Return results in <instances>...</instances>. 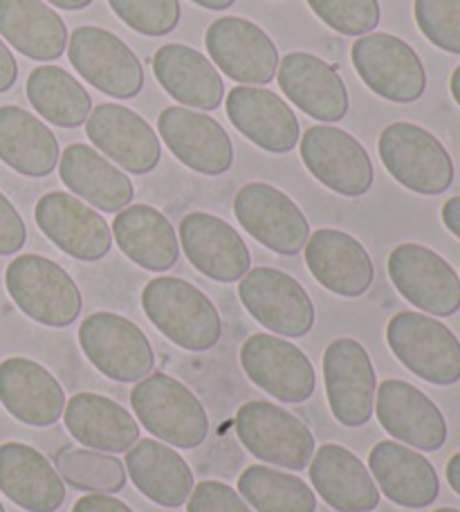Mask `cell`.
Returning <instances> with one entry per match:
<instances>
[{
    "mask_svg": "<svg viewBox=\"0 0 460 512\" xmlns=\"http://www.w3.org/2000/svg\"><path fill=\"white\" fill-rule=\"evenodd\" d=\"M142 308L149 322L184 351H211L223 337V319L216 306L184 279H151L142 290Z\"/></svg>",
    "mask_w": 460,
    "mask_h": 512,
    "instance_id": "6da1fadb",
    "label": "cell"
},
{
    "mask_svg": "<svg viewBox=\"0 0 460 512\" xmlns=\"http://www.w3.org/2000/svg\"><path fill=\"white\" fill-rule=\"evenodd\" d=\"M131 405L146 432L178 450H196L207 441L209 416L187 384L151 373L131 391Z\"/></svg>",
    "mask_w": 460,
    "mask_h": 512,
    "instance_id": "7a4b0ae2",
    "label": "cell"
},
{
    "mask_svg": "<svg viewBox=\"0 0 460 512\" xmlns=\"http://www.w3.org/2000/svg\"><path fill=\"white\" fill-rule=\"evenodd\" d=\"M5 288L32 322L50 328L75 324L84 308L75 279L41 254L16 256L5 270Z\"/></svg>",
    "mask_w": 460,
    "mask_h": 512,
    "instance_id": "3957f363",
    "label": "cell"
},
{
    "mask_svg": "<svg viewBox=\"0 0 460 512\" xmlns=\"http://www.w3.org/2000/svg\"><path fill=\"white\" fill-rule=\"evenodd\" d=\"M377 151L391 178L413 194L440 196L454 185L452 155L436 135L418 124H389L380 133Z\"/></svg>",
    "mask_w": 460,
    "mask_h": 512,
    "instance_id": "277c9868",
    "label": "cell"
},
{
    "mask_svg": "<svg viewBox=\"0 0 460 512\" xmlns=\"http://www.w3.org/2000/svg\"><path fill=\"white\" fill-rule=\"evenodd\" d=\"M386 344L404 367L436 387L460 380V342L436 317L404 310L386 324Z\"/></svg>",
    "mask_w": 460,
    "mask_h": 512,
    "instance_id": "5b68a950",
    "label": "cell"
},
{
    "mask_svg": "<svg viewBox=\"0 0 460 512\" xmlns=\"http://www.w3.org/2000/svg\"><path fill=\"white\" fill-rule=\"evenodd\" d=\"M236 434L254 459L292 472L306 470L315 454V436L306 423L279 405L250 400L236 411Z\"/></svg>",
    "mask_w": 460,
    "mask_h": 512,
    "instance_id": "8992f818",
    "label": "cell"
},
{
    "mask_svg": "<svg viewBox=\"0 0 460 512\" xmlns=\"http://www.w3.org/2000/svg\"><path fill=\"white\" fill-rule=\"evenodd\" d=\"M79 344L92 367L115 382H140L155 369L149 337L117 313H92L79 326Z\"/></svg>",
    "mask_w": 460,
    "mask_h": 512,
    "instance_id": "52a82bcc",
    "label": "cell"
},
{
    "mask_svg": "<svg viewBox=\"0 0 460 512\" xmlns=\"http://www.w3.org/2000/svg\"><path fill=\"white\" fill-rule=\"evenodd\" d=\"M351 59L364 84L386 102L413 104L425 95V66L418 52L398 36L364 34L353 43Z\"/></svg>",
    "mask_w": 460,
    "mask_h": 512,
    "instance_id": "ba28073f",
    "label": "cell"
},
{
    "mask_svg": "<svg viewBox=\"0 0 460 512\" xmlns=\"http://www.w3.org/2000/svg\"><path fill=\"white\" fill-rule=\"evenodd\" d=\"M68 59L99 93L133 99L144 88V66L137 54L104 27L86 25L70 34Z\"/></svg>",
    "mask_w": 460,
    "mask_h": 512,
    "instance_id": "9c48e42d",
    "label": "cell"
},
{
    "mask_svg": "<svg viewBox=\"0 0 460 512\" xmlns=\"http://www.w3.org/2000/svg\"><path fill=\"white\" fill-rule=\"evenodd\" d=\"M301 160L321 185L344 198H360L373 187L371 155L344 128L310 126L301 137Z\"/></svg>",
    "mask_w": 460,
    "mask_h": 512,
    "instance_id": "30bf717a",
    "label": "cell"
},
{
    "mask_svg": "<svg viewBox=\"0 0 460 512\" xmlns=\"http://www.w3.org/2000/svg\"><path fill=\"white\" fill-rule=\"evenodd\" d=\"M238 297L256 322L279 337H306L315 326V304L301 283L276 268H254L238 283Z\"/></svg>",
    "mask_w": 460,
    "mask_h": 512,
    "instance_id": "8fae6325",
    "label": "cell"
},
{
    "mask_svg": "<svg viewBox=\"0 0 460 512\" xmlns=\"http://www.w3.org/2000/svg\"><path fill=\"white\" fill-rule=\"evenodd\" d=\"M241 367L256 387L283 405H301L317 387V373L308 355L279 335L247 337L241 346Z\"/></svg>",
    "mask_w": 460,
    "mask_h": 512,
    "instance_id": "7c38bea8",
    "label": "cell"
},
{
    "mask_svg": "<svg viewBox=\"0 0 460 512\" xmlns=\"http://www.w3.org/2000/svg\"><path fill=\"white\" fill-rule=\"evenodd\" d=\"M389 277L400 295L436 317L460 310V279L438 252L418 243H402L389 254Z\"/></svg>",
    "mask_w": 460,
    "mask_h": 512,
    "instance_id": "4fadbf2b",
    "label": "cell"
},
{
    "mask_svg": "<svg viewBox=\"0 0 460 512\" xmlns=\"http://www.w3.org/2000/svg\"><path fill=\"white\" fill-rule=\"evenodd\" d=\"M234 214L252 239L276 254H299L310 239V225L301 207L265 182H250L238 191Z\"/></svg>",
    "mask_w": 460,
    "mask_h": 512,
    "instance_id": "5bb4252c",
    "label": "cell"
},
{
    "mask_svg": "<svg viewBox=\"0 0 460 512\" xmlns=\"http://www.w3.org/2000/svg\"><path fill=\"white\" fill-rule=\"evenodd\" d=\"M205 45L211 61L243 86H265L279 70V50L259 25L241 16H223L209 25Z\"/></svg>",
    "mask_w": 460,
    "mask_h": 512,
    "instance_id": "9a60e30c",
    "label": "cell"
},
{
    "mask_svg": "<svg viewBox=\"0 0 460 512\" xmlns=\"http://www.w3.org/2000/svg\"><path fill=\"white\" fill-rule=\"evenodd\" d=\"M324 384L330 411L339 425L364 427L373 416L377 378L373 360L364 346L339 337L324 353Z\"/></svg>",
    "mask_w": 460,
    "mask_h": 512,
    "instance_id": "2e32d148",
    "label": "cell"
},
{
    "mask_svg": "<svg viewBox=\"0 0 460 512\" xmlns=\"http://www.w3.org/2000/svg\"><path fill=\"white\" fill-rule=\"evenodd\" d=\"M39 230L77 261H101L113 248V232L97 209L68 191H50L34 207Z\"/></svg>",
    "mask_w": 460,
    "mask_h": 512,
    "instance_id": "e0dca14e",
    "label": "cell"
},
{
    "mask_svg": "<svg viewBox=\"0 0 460 512\" xmlns=\"http://www.w3.org/2000/svg\"><path fill=\"white\" fill-rule=\"evenodd\" d=\"M88 140L101 155L135 176H146L162 160V144L153 126L122 104H99L86 120Z\"/></svg>",
    "mask_w": 460,
    "mask_h": 512,
    "instance_id": "ac0fdd59",
    "label": "cell"
},
{
    "mask_svg": "<svg viewBox=\"0 0 460 512\" xmlns=\"http://www.w3.org/2000/svg\"><path fill=\"white\" fill-rule=\"evenodd\" d=\"M158 131L169 151L202 176H223L234 164L232 137L214 117L193 108H164L158 120Z\"/></svg>",
    "mask_w": 460,
    "mask_h": 512,
    "instance_id": "d6986e66",
    "label": "cell"
},
{
    "mask_svg": "<svg viewBox=\"0 0 460 512\" xmlns=\"http://www.w3.org/2000/svg\"><path fill=\"white\" fill-rule=\"evenodd\" d=\"M375 414L395 441L422 452H436L447 441V420L427 393L404 380L377 384Z\"/></svg>",
    "mask_w": 460,
    "mask_h": 512,
    "instance_id": "ffe728a7",
    "label": "cell"
},
{
    "mask_svg": "<svg viewBox=\"0 0 460 512\" xmlns=\"http://www.w3.org/2000/svg\"><path fill=\"white\" fill-rule=\"evenodd\" d=\"M180 245L193 268L218 283L241 281L252 265L243 236L223 218L191 212L180 221Z\"/></svg>",
    "mask_w": 460,
    "mask_h": 512,
    "instance_id": "44dd1931",
    "label": "cell"
},
{
    "mask_svg": "<svg viewBox=\"0 0 460 512\" xmlns=\"http://www.w3.org/2000/svg\"><path fill=\"white\" fill-rule=\"evenodd\" d=\"M276 79L283 88L285 97L303 113L319 122H342L351 99L344 79L339 77L335 66H330L317 54L290 52L279 61Z\"/></svg>",
    "mask_w": 460,
    "mask_h": 512,
    "instance_id": "7402d4cb",
    "label": "cell"
},
{
    "mask_svg": "<svg viewBox=\"0 0 460 512\" xmlns=\"http://www.w3.org/2000/svg\"><path fill=\"white\" fill-rule=\"evenodd\" d=\"M306 265L326 290L362 297L375 281V265L364 245L342 230H317L306 243Z\"/></svg>",
    "mask_w": 460,
    "mask_h": 512,
    "instance_id": "603a6c76",
    "label": "cell"
},
{
    "mask_svg": "<svg viewBox=\"0 0 460 512\" xmlns=\"http://www.w3.org/2000/svg\"><path fill=\"white\" fill-rule=\"evenodd\" d=\"M227 117L238 133L268 153H290L301 140L297 115L268 88L238 86L229 90Z\"/></svg>",
    "mask_w": 460,
    "mask_h": 512,
    "instance_id": "cb8c5ba5",
    "label": "cell"
},
{
    "mask_svg": "<svg viewBox=\"0 0 460 512\" xmlns=\"http://www.w3.org/2000/svg\"><path fill=\"white\" fill-rule=\"evenodd\" d=\"M368 472L382 495L402 508H427L440 495V481L431 461L398 441H382L373 447L368 454Z\"/></svg>",
    "mask_w": 460,
    "mask_h": 512,
    "instance_id": "d4e9b609",
    "label": "cell"
},
{
    "mask_svg": "<svg viewBox=\"0 0 460 512\" xmlns=\"http://www.w3.org/2000/svg\"><path fill=\"white\" fill-rule=\"evenodd\" d=\"M0 402L23 425L50 427L63 416L66 391L43 364L7 358L0 362Z\"/></svg>",
    "mask_w": 460,
    "mask_h": 512,
    "instance_id": "484cf974",
    "label": "cell"
},
{
    "mask_svg": "<svg viewBox=\"0 0 460 512\" xmlns=\"http://www.w3.org/2000/svg\"><path fill=\"white\" fill-rule=\"evenodd\" d=\"M0 492L27 512H57L66 481L39 450L12 441L0 445Z\"/></svg>",
    "mask_w": 460,
    "mask_h": 512,
    "instance_id": "4316f807",
    "label": "cell"
},
{
    "mask_svg": "<svg viewBox=\"0 0 460 512\" xmlns=\"http://www.w3.org/2000/svg\"><path fill=\"white\" fill-rule=\"evenodd\" d=\"M310 481L317 495L337 512H373L380 488L366 465L342 445L326 443L310 461Z\"/></svg>",
    "mask_w": 460,
    "mask_h": 512,
    "instance_id": "83f0119b",
    "label": "cell"
},
{
    "mask_svg": "<svg viewBox=\"0 0 460 512\" xmlns=\"http://www.w3.org/2000/svg\"><path fill=\"white\" fill-rule=\"evenodd\" d=\"M59 176L72 194L99 212L117 214L131 205V178L88 144H70L59 158Z\"/></svg>",
    "mask_w": 460,
    "mask_h": 512,
    "instance_id": "f1b7e54d",
    "label": "cell"
},
{
    "mask_svg": "<svg viewBox=\"0 0 460 512\" xmlns=\"http://www.w3.org/2000/svg\"><path fill=\"white\" fill-rule=\"evenodd\" d=\"M153 75L182 106L216 111L225 99V84L218 68L209 57L189 45H162L153 57Z\"/></svg>",
    "mask_w": 460,
    "mask_h": 512,
    "instance_id": "f546056e",
    "label": "cell"
},
{
    "mask_svg": "<svg viewBox=\"0 0 460 512\" xmlns=\"http://www.w3.org/2000/svg\"><path fill=\"white\" fill-rule=\"evenodd\" d=\"M63 423L75 441L97 452H128L140 441V423L99 393H75L63 409Z\"/></svg>",
    "mask_w": 460,
    "mask_h": 512,
    "instance_id": "4dcf8cb0",
    "label": "cell"
},
{
    "mask_svg": "<svg viewBox=\"0 0 460 512\" xmlns=\"http://www.w3.org/2000/svg\"><path fill=\"white\" fill-rule=\"evenodd\" d=\"M126 474L142 495L162 508H180L193 492L189 463L162 441L140 438L126 452Z\"/></svg>",
    "mask_w": 460,
    "mask_h": 512,
    "instance_id": "1f68e13d",
    "label": "cell"
},
{
    "mask_svg": "<svg viewBox=\"0 0 460 512\" xmlns=\"http://www.w3.org/2000/svg\"><path fill=\"white\" fill-rule=\"evenodd\" d=\"M113 236L119 250L149 272H167L180 259L176 227L151 205L124 207L113 221Z\"/></svg>",
    "mask_w": 460,
    "mask_h": 512,
    "instance_id": "d6a6232c",
    "label": "cell"
},
{
    "mask_svg": "<svg viewBox=\"0 0 460 512\" xmlns=\"http://www.w3.org/2000/svg\"><path fill=\"white\" fill-rule=\"evenodd\" d=\"M0 34L34 61H57L68 45L66 23L43 0H0Z\"/></svg>",
    "mask_w": 460,
    "mask_h": 512,
    "instance_id": "836d02e7",
    "label": "cell"
},
{
    "mask_svg": "<svg viewBox=\"0 0 460 512\" xmlns=\"http://www.w3.org/2000/svg\"><path fill=\"white\" fill-rule=\"evenodd\" d=\"M59 142L39 117L21 106H0V160L27 178H45L59 164Z\"/></svg>",
    "mask_w": 460,
    "mask_h": 512,
    "instance_id": "e575fe53",
    "label": "cell"
},
{
    "mask_svg": "<svg viewBox=\"0 0 460 512\" xmlns=\"http://www.w3.org/2000/svg\"><path fill=\"white\" fill-rule=\"evenodd\" d=\"M27 99L45 122L79 128L92 111L88 90L59 66H39L27 77Z\"/></svg>",
    "mask_w": 460,
    "mask_h": 512,
    "instance_id": "d590c367",
    "label": "cell"
},
{
    "mask_svg": "<svg viewBox=\"0 0 460 512\" xmlns=\"http://www.w3.org/2000/svg\"><path fill=\"white\" fill-rule=\"evenodd\" d=\"M238 492L256 512H315L317 495L294 474L250 465L238 477Z\"/></svg>",
    "mask_w": 460,
    "mask_h": 512,
    "instance_id": "8d00e7d4",
    "label": "cell"
},
{
    "mask_svg": "<svg viewBox=\"0 0 460 512\" xmlns=\"http://www.w3.org/2000/svg\"><path fill=\"white\" fill-rule=\"evenodd\" d=\"M57 468L61 479L68 486L84 492H110L124 490L128 474L122 461L104 452H90L81 447H68L57 456Z\"/></svg>",
    "mask_w": 460,
    "mask_h": 512,
    "instance_id": "74e56055",
    "label": "cell"
},
{
    "mask_svg": "<svg viewBox=\"0 0 460 512\" xmlns=\"http://www.w3.org/2000/svg\"><path fill=\"white\" fill-rule=\"evenodd\" d=\"M308 5L330 30L344 36L371 34L382 18L377 0H308Z\"/></svg>",
    "mask_w": 460,
    "mask_h": 512,
    "instance_id": "f35d334b",
    "label": "cell"
},
{
    "mask_svg": "<svg viewBox=\"0 0 460 512\" xmlns=\"http://www.w3.org/2000/svg\"><path fill=\"white\" fill-rule=\"evenodd\" d=\"M122 21L144 36H167L182 16L180 0H108Z\"/></svg>",
    "mask_w": 460,
    "mask_h": 512,
    "instance_id": "ab89813d",
    "label": "cell"
},
{
    "mask_svg": "<svg viewBox=\"0 0 460 512\" xmlns=\"http://www.w3.org/2000/svg\"><path fill=\"white\" fill-rule=\"evenodd\" d=\"M413 14L429 43L449 54H460V0H416Z\"/></svg>",
    "mask_w": 460,
    "mask_h": 512,
    "instance_id": "60d3db41",
    "label": "cell"
},
{
    "mask_svg": "<svg viewBox=\"0 0 460 512\" xmlns=\"http://www.w3.org/2000/svg\"><path fill=\"white\" fill-rule=\"evenodd\" d=\"M187 512H254L250 504L223 481H200L193 486Z\"/></svg>",
    "mask_w": 460,
    "mask_h": 512,
    "instance_id": "b9f144b4",
    "label": "cell"
},
{
    "mask_svg": "<svg viewBox=\"0 0 460 512\" xmlns=\"http://www.w3.org/2000/svg\"><path fill=\"white\" fill-rule=\"evenodd\" d=\"M27 227L23 216L5 194H0V256H12L23 250Z\"/></svg>",
    "mask_w": 460,
    "mask_h": 512,
    "instance_id": "7bdbcfd3",
    "label": "cell"
},
{
    "mask_svg": "<svg viewBox=\"0 0 460 512\" xmlns=\"http://www.w3.org/2000/svg\"><path fill=\"white\" fill-rule=\"evenodd\" d=\"M72 512H135V510L128 508L124 501L95 492V495H84L81 499H77Z\"/></svg>",
    "mask_w": 460,
    "mask_h": 512,
    "instance_id": "ee69618b",
    "label": "cell"
},
{
    "mask_svg": "<svg viewBox=\"0 0 460 512\" xmlns=\"http://www.w3.org/2000/svg\"><path fill=\"white\" fill-rule=\"evenodd\" d=\"M16 79H18V63L14 59L12 50H9L5 41L0 39V93H7L9 88H14Z\"/></svg>",
    "mask_w": 460,
    "mask_h": 512,
    "instance_id": "f6af8a7d",
    "label": "cell"
},
{
    "mask_svg": "<svg viewBox=\"0 0 460 512\" xmlns=\"http://www.w3.org/2000/svg\"><path fill=\"white\" fill-rule=\"evenodd\" d=\"M440 216H443V223L447 230L452 232L456 239H460V196L449 198L443 205V212H440Z\"/></svg>",
    "mask_w": 460,
    "mask_h": 512,
    "instance_id": "bcb514c9",
    "label": "cell"
},
{
    "mask_svg": "<svg viewBox=\"0 0 460 512\" xmlns=\"http://www.w3.org/2000/svg\"><path fill=\"white\" fill-rule=\"evenodd\" d=\"M445 474H447L449 486H452V490H454L456 495L460 497V452H458V454H454L452 459H449Z\"/></svg>",
    "mask_w": 460,
    "mask_h": 512,
    "instance_id": "7dc6e473",
    "label": "cell"
},
{
    "mask_svg": "<svg viewBox=\"0 0 460 512\" xmlns=\"http://www.w3.org/2000/svg\"><path fill=\"white\" fill-rule=\"evenodd\" d=\"M48 3L59 9H66V12H79V9L92 5V0H48Z\"/></svg>",
    "mask_w": 460,
    "mask_h": 512,
    "instance_id": "c3c4849f",
    "label": "cell"
},
{
    "mask_svg": "<svg viewBox=\"0 0 460 512\" xmlns=\"http://www.w3.org/2000/svg\"><path fill=\"white\" fill-rule=\"evenodd\" d=\"M191 3H196L205 9H211V12H223V9L232 7L236 0H191Z\"/></svg>",
    "mask_w": 460,
    "mask_h": 512,
    "instance_id": "681fc988",
    "label": "cell"
},
{
    "mask_svg": "<svg viewBox=\"0 0 460 512\" xmlns=\"http://www.w3.org/2000/svg\"><path fill=\"white\" fill-rule=\"evenodd\" d=\"M449 88H452V97H454V102L460 106V66L454 70V75H452V84H449Z\"/></svg>",
    "mask_w": 460,
    "mask_h": 512,
    "instance_id": "f907efd6",
    "label": "cell"
},
{
    "mask_svg": "<svg viewBox=\"0 0 460 512\" xmlns=\"http://www.w3.org/2000/svg\"><path fill=\"white\" fill-rule=\"evenodd\" d=\"M434 512H460V510H456V508H438Z\"/></svg>",
    "mask_w": 460,
    "mask_h": 512,
    "instance_id": "816d5d0a",
    "label": "cell"
},
{
    "mask_svg": "<svg viewBox=\"0 0 460 512\" xmlns=\"http://www.w3.org/2000/svg\"><path fill=\"white\" fill-rule=\"evenodd\" d=\"M0 512H5V506H3V504H0Z\"/></svg>",
    "mask_w": 460,
    "mask_h": 512,
    "instance_id": "f5cc1de1",
    "label": "cell"
}]
</instances>
